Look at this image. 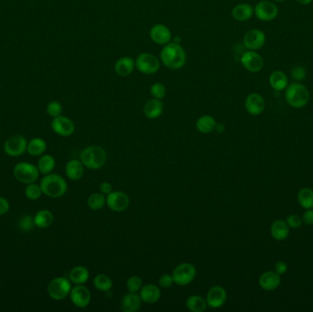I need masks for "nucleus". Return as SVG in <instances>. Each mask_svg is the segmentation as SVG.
Listing matches in <instances>:
<instances>
[{"mask_svg": "<svg viewBox=\"0 0 313 312\" xmlns=\"http://www.w3.org/2000/svg\"><path fill=\"white\" fill-rule=\"evenodd\" d=\"M186 52L181 43L172 40L170 43L163 46L161 52V60L168 69L173 70L182 69L186 63Z\"/></svg>", "mask_w": 313, "mask_h": 312, "instance_id": "obj_1", "label": "nucleus"}, {"mask_svg": "<svg viewBox=\"0 0 313 312\" xmlns=\"http://www.w3.org/2000/svg\"><path fill=\"white\" fill-rule=\"evenodd\" d=\"M40 186L43 194L51 198L62 197L67 191V182L62 177L50 173L43 177Z\"/></svg>", "mask_w": 313, "mask_h": 312, "instance_id": "obj_2", "label": "nucleus"}, {"mask_svg": "<svg viewBox=\"0 0 313 312\" xmlns=\"http://www.w3.org/2000/svg\"><path fill=\"white\" fill-rule=\"evenodd\" d=\"M80 161L86 168L96 171L105 166L107 161V153L102 146H88L82 151Z\"/></svg>", "mask_w": 313, "mask_h": 312, "instance_id": "obj_3", "label": "nucleus"}, {"mask_svg": "<svg viewBox=\"0 0 313 312\" xmlns=\"http://www.w3.org/2000/svg\"><path fill=\"white\" fill-rule=\"evenodd\" d=\"M288 105L294 108H302L309 100V93L307 87L299 83H293L287 86L285 93Z\"/></svg>", "mask_w": 313, "mask_h": 312, "instance_id": "obj_4", "label": "nucleus"}, {"mask_svg": "<svg viewBox=\"0 0 313 312\" xmlns=\"http://www.w3.org/2000/svg\"><path fill=\"white\" fill-rule=\"evenodd\" d=\"M71 290V282L69 278L60 277L52 279L49 285L47 291L49 296L54 300H62L70 295Z\"/></svg>", "mask_w": 313, "mask_h": 312, "instance_id": "obj_5", "label": "nucleus"}, {"mask_svg": "<svg viewBox=\"0 0 313 312\" xmlns=\"http://www.w3.org/2000/svg\"><path fill=\"white\" fill-rule=\"evenodd\" d=\"M13 174L18 181L28 185L38 180L40 171L38 167L31 163L20 162L14 167Z\"/></svg>", "mask_w": 313, "mask_h": 312, "instance_id": "obj_6", "label": "nucleus"}, {"mask_svg": "<svg viewBox=\"0 0 313 312\" xmlns=\"http://www.w3.org/2000/svg\"><path fill=\"white\" fill-rule=\"evenodd\" d=\"M136 68L139 72L146 75L156 73L161 68V61L156 56L148 52H142L135 60Z\"/></svg>", "mask_w": 313, "mask_h": 312, "instance_id": "obj_7", "label": "nucleus"}, {"mask_svg": "<svg viewBox=\"0 0 313 312\" xmlns=\"http://www.w3.org/2000/svg\"><path fill=\"white\" fill-rule=\"evenodd\" d=\"M172 277L175 284L179 286H187L196 277V269L191 263H182L175 267Z\"/></svg>", "mask_w": 313, "mask_h": 312, "instance_id": "obj_8", "label": "nucleus"}, {"mask_svg": "<svg viewBox=\"0 0 313 312\" xmlns=\"http://www.w3.org/2000/svg\"><path fill=\"white\" fill-rule=\"evenodd\" d=\"M28 142L24 136L16 135L7 139L4 144V151L8 156L19 157L27 151Z\"/></svg>", "mask_w": 313, "mask_h": 312, "instance_id": "obj_9", "label": "nucleus"}, {"mask_svg": "<svg viewBox=\"0 0 313 312\" xmlns=\"http://www.w3.org/2000/svg\"><path fill=\"white\" fill-rule=\"evenodd\" d=\"M254 13L258 20L262 21H271L275 20L278 15V9L273 2L264 0L258 2L254 8Z\"/></svg>", "mask_w": 313, "mask_h": 312, "instance_id": "obj_10", "label": "nucleus"}, {"mask_svg": "<svg viewBox=\"0 0 313 312\" xmlns=\"http://www.w3.org/2000/svg\"><path fill=\"white\" fill-rule=\"evenodd\" d=\"M129 197L123 191H112L106 197V204L113 211L121 212L126 211L129 206Z\"/></svg>", "mask_w": 313, "mask_h": 312, "instance_id": "obj_11", "label": "nucleus"}, {"mask_svg": "<svg viewBox=\"0 0 313 312\" xmlns=\"http://www.w3.org/2000/svg\"><path fill=\"white\" fill-rule=\"evenodd\" d=\"M266 42V35L262 30L253 29L248 30L244 36L243 43L249 50H260Z\"/></svg>", "mask_w": 313, "mask_h": 312, "instance_id": "obj_12", "label": "nucleus"}, {"mask_svg": "<svg viewBox=\"0 0 313 312\" xmlns=\"http://www.w3.org/2000/svg\"><path fill=\"white\" fill-rule=\"evenodd\" d=\"M241 63L246 70L251 72H258L262 70L264 60L256 50H247L241 56Z\"/></svg>", "mask_w": 313, "mask_h": 312, "instance_id": "obj_13", "label": "nucleus"}, {"mask_svg": "<svg viewBox=\"0 0 313 312\" xmlns=\"http://www.w3.org/2000/svg\"><path fill=\"white\" fill-rule=\"evenodd\" d=\"M70 297L72 304L79 308L87 307L91 302L90 290L84 285H76L75 287H71Z\"/></svg>", "mask_w": 313, "mask_h": 312, "instance_id": "obj_14", "label": "nucleus"}, {"mask_svg": "<svg viewBox=\"0 0 313 312\" xmlns=\"http://www.w3.org/2000/svg\"><path fill=\"white\" fill-rule=\"evenodd\" d=\"M51 126L52 130L59 136H70L75 131V126L73 122L66 116H59L54 117L53 120L51 121Z\"/></svg>", "mask_w": 313, "mask_h": 312, "instance_id": "obj_15", "label": "nucleus"}, {"mask_svg": "<svg viewBox=\"0 0 313 312\" xmlns=\"http://www.w3.org/2000/svg\"><path fill=\"white\" fill-rule=\"evenodd\" d=\"M150 39L158 45H166L172 40V33L167 26L163 24H156L153 26L149 31Z\"/></svg>", "mask_w": 313, "mask_h": 312, "instance_id": "obj_16", "label": "nucleus"}, {"mask_svg": "<svg viewBox=\"0 0 313 312\" xmlns=\"http://www.w3.org/2000/svg\"><path fill=\"white\" fill-rule=\"evenodd\" d=\"M227 298V294L225 289L220 286H215L210 288L206 296V302L208 307L212 308H219L224 305Z\"/></svg>", "mask_w": 313, "mask_h": 312, "instance_id": "obj_17", "label": "nucleus"}, {"mask_svg": "<svg viewBox=\"0 0 313 312\" xmlns=\"http://www.w3.org/2000/svg\"><path fill=\"white\" fill-rule=\"evenodd\" d=\"M245 107L248 114L252 116H259L265 110V100L259 94L253 93L246 98Z\"/></svg>", "mask_w": 313, "mask_h": 312, "instance_id": "obj_18", "label": "nucleus"}, {"mask_svg": "<svg viewBox=\"0 0 313 312\" xmlns=\"http://www.w3.org/2000/svg\"><path fill=\"white\" fill-rule=\"evenodd\" d=\"M281 283L280 275L277 272L267 271L259 277V286L266 291H272L279 287Z\"/></svg>", "mask_w": 313, "mask_h": 312, "instance_id": "obj_19", "label": "nucleus"}, {"mask_svg": "<svg viewBox=\"0 0 313 312\" xmlns=\"http://www.w3.org/2000/svg\"><path fill=\"white\" fill-rule=\"evenodd\" d=\"M136 68L135 60L132 57L125 56L116 60L115 63V70L116 74L121 77H127L130 75Z\"/></svg>", "mask_w": 313, "mask_h": 312, "instance_id": "obj_20", "label": "nucleus"}, {"mask_svg": "<svg viewBox=\"0 0 313 312\" xmlns=\"http://www.w3.org/2000/svg\"><path fill=\"white\" fill-rule=\"evenodd\" d=\"M141 298L137 293L129 292L122 298L120 307L122 311L136 312L141 307Z\"/></svg>", "mask_w": 313, "mask_h": 312, "instance_id": "obj_21", "label": "nucleus"}, {"mask_svg": "<svg viewBox=\"0 0 313 312\" xmlns=\"http://www.w3.org/2000/svg\"><path fill=\"white\" fill-rule=\"evenodd\" d=\"M139 296L142 301L148 304H153L159 301L162 296V292L156 285L147 284L141 287V289L139 290Z\"/></svg>", "mask_w": 313, "mask_h": 312, "instance_id": "obj_22", "label": "nucleus"}, {"mask_svg": "<svg viewBox=\"0 0 313 312\" xmlns=\"http://www.w3.org/2000/svg\"><path fill=\"white\" fill-rule=\"evenodd\" d=\"M66 176L71 181H78L85 173V165L81 161L71 160L65 166Z\"/></svg>", "mask_w": 313, "mask_h": 312, "instance_id": "obj_23", "label": "nucleus"}, {"mask_svg": "<svg viewBox=\"0 0 313 312\" xmlns=\"http://www.w3.org/2000/svg\"><path fill=\"white\" fill-rule=\"evenodd\" d=\"M163 103L162 100L152 98L147 101L144 106V114L148 119H156L162 116L163 112Z\"/></svg>", "mask_w": 313, "mask_h": 312, "instance_id": "obj_24", "label": "nucleus"}, {"mask_svg": "<svg viewBox=\"0 0 313 312\" xmlns=\"http://www.w3.org/2000/svg\"><path fill=\"white\" fill-rule=\"evenodd\" d=\"M270 232L274 239L278 241H283L287 239L289 235V227L287 221L283 220H276L270 228Z\"/></svg>", "mask_w": 313, "mask_h": 312, "instance_id": "obj_25", "label": "nucleus"}, {"mask_svg": "<svg viewBox=\"0 0 313 312\" xmlns=\"http://www.w3.org/2000/svg\"><path fill=\"white\" fill-rule=\"evenodd\" d=\"M254 15V8L249 4H238L232 10V17L238 21H247Z\"/></svg>", "mask_w": 313, "mask_h": 312, "instance_id": "obj_26", "label": "nucleus"}, {"mask_svg": "<svg viewBox=\"0 0 313 312\" xmlns=\"http://www.w3.org/2000/svg\"><path fill=\"white\" fill-rule=\"evenodd\" d=\"M89 271L86 267L77 266L69 274V279L75 285H84L89 279Z\"/></svg>", "mask_w": 313, "mask_h": 312, "instance_id": "obj_27", "label": "nucleus"}, {"mask_svg": "<svg viewBox=\"0 0 313 312\" xmlns=\"http://www.w3.org/2000/svg\"><path fill=\"white\" fill-rule=\"evenodd\" d=\"M288 77L281 70H275L270 74L269 84L274 90L282 91L288 86Z\"/></svg>", "mask_w": 313, "mask_h": 312, "instance_id": "obj_28", "label": "nucleus"}, {"mask_svg": "<svg viewBox=\"0 0 313 312\" xmlns=\"http://www.w3.org/2000/svg\"><path fill=\"white\" fill-rule=\"evenodd\" d=\"M216 125L217 123L213 116L205 115L198 118L197 122H196V128L202 134H209L215 129Z\"/></svg>", "mask_w": 313, "mask_h": 312, "instance_id": "obj_29", "label": "nucleus"}, {"mask_svg": "<svg viewBox=\"0 0 313 312\" xmlns=\"http://www.w3.org/2000/svg\"><path fill=\"white\" fill-rule=\"evenodd\" d=\"M53 214L49 210H41L38 211L34 216L35 226L41 229H46L51 226L53 222Z\"/></svg>", "mask_w": 313, "mask_h": 312, "instance_id": "obj_30", "label": "nucleus"}, {"mask_svg": "<svg viewBox=\"0 0 313 312\" xmlns=\"http://www.w3.org/2000/svg\"><path fill=\"white\" fill-rule=\"evenodd\" d=\"M47 144L45 140H43L41 137H35L28 143L27 152L31 156H41L45 152Z\"/></svg>", "mask_w": 313, "mask_h": 312, "instance_id": "obj_31", "label": "nucleus"}, {"mask_svg": "<svg viewBox=\"0 0 313 312\" xmlns=\"http://www.w3.org/2000/svg\"><path fill=\"white\" fill-rule=\"evenodd\" d=\"M186 306L190 311L203 312L207 307V302L201 296L192 295L188 297Z\"/></svg>", "mask_w": 313, "mask_h": 312, "instance_id": "obj_32", "label": "nucleus"}, {"mask_svg": "<svg viewBox=\"0 0 313 312\" xmlns=\"http://www.w3.org/2000/svg\"><path fill=\"white\" fill-rule=\"evenodd\" d=\"M55 159L51 155H43L38 162V169L41 174L47 175L52 172L55 168Z\"/></svg>", "mask_w": 313, "mask_h": 312, "instance_id": "obj_33", "label": "nucleus"}, {"mask_svg": "<svg viewBox=\"0 0 313 312\" xmlns=\"http://www.w3.org/2000/svg\"><path fill=\"white\" fill-rule=\"evenodd\" d=\"M298 201L300 206L308 210L313 208V190L310 188H302L298 193Z\"/></svg>", "mask_w": 313, "mask_h": 312, "instance_id": "obj_34", "label": "nucleus"}, {"mask_svg": "<svg viewBox=\"0 0 313 312\" xmlns=\"http://www.w3.org/2000/svg\"><path fill=\"white\" fill-rule=\"evenodd\" d=\"M94 286L97 290L102 292L109 291L113 287V281L110 277L105 274H98L94 278Z\"/></svg>", "mask_w": 313, "mask_h": 312, "instance_id": "obj_35", "label": "nucleus"}, {"mask_svg": "<svg viewBox=\"0 0 313 312\" xmlns=\"http://www.w3.org/2000/svg\"><path fill=\"white\" fill-rule=\"evenodd\" d=\"M106 199L105 195L101 193V192H96V193H93L91 194L88 200H87V204L88 207L94 210V211H98V210H101L103 207L105 206L106 204Z\"/></svg>", "mask_w": 313, "mask_h": 312, "instance_id": "obj_36", "label": "nucleus"}, {"mask_svg": "<svg viewBox=\"0 0 313 312\" xmlns=\"http://www.w3.org/2000/svg\"><path fill=\"white\" fill-rule=\"evenodd\" d=\"M42 191L40 185H37L34 182L28 184V186L26 187L25 195L29 200L31 201H36L38 199L41 198L42 195Z\"/></svg>", "mask_w": 313, "mask_h": 312, "instance_id": "obj_37", "label": "nucleus"}, {"mask_svg": "<svg viewBox=\"0 0 313 312\" xmlns=\"http://www.w3.org/2000/svg\"><path fill=\"white\" fill-rule=\"evenodd\" d=\"M149 93L151 95L152 98L162 100L166 96V87L162 83H155L150 87Z\"/></svg>", "mask_w": 313, "mask_h": 312, "instance_id": "obj_38", "label": "nucleus"}, {"mask_svg": "<svg viewBox=\"0 0 313 312\" xmlns=\"http://www.w3.org/2000/svg\"><path fill=\"white\" fill-rule=\"evenodd\" d=\"M142 287H143V281H142L141 277L138 276H132L126 281V287L129 292L137 293L141 289Z\"/></svg>", "mask_w": 313, "mask_h": 312, "instance_id": "obj_39", "label": "nucleus"}, {"mask_svg": "<svg viewBox=\"0 0 313 312\" xmlns=\"http://www.w3.org/2000/svg\"><path fill=\"white\" fill-rule=\"evenodd\" d=\"M61 112H62V106H61V103L57 101H52L47 106L48 115L53 118L61 116Z\"/></svg>", "mask_w": 313, "mask_h": 312, "instance_id": "obj_40", "label": "nucleus"}, {"mask_svg": "<svg viewBox=\"0 0 313 312\" xmlns=\"http://www.w3.org/2000/svg\"><path fill=\"white\" fill-rule=\"evenodd\" d=\"M20 229H21L22 231H31L32 230V228L35 226V221H34V217L31 216V215H26V216L22 217L20 221Z\"/></svg>", "mask_w": 313, "mask_h": 312, "instance_id": "obj_41", "label": "nucleus"}, {"mask_svg": "<svg viewBox=\"0 0 313 312\" xmlns=\"http://www.w3.org/2000/svg\"><path fill=\"white\" fill-rule=\"evenodd\" d=\"M287 223H288L289 228L292 229H298L302 225V218L298 215V214H290L287 218Z\"/></svg>", "mask_w": 313, "mask_h": 312, "instance_id": "obj_42", "label": "nucleus"}, {"mask_svg": "<svg viewBox=\"0 0 313 312\" xmlns=\"http://www.w3.org/2000/svg\"><path fill=\"white\" fill-rule=\"evenodd\" d=\"M173 284H174V279H173L172 275H170V274H163L159 279V285L163 288L172 287Z\"/></svg>", "mask_w": 313, "mask_h": 312, "instance_id": "obj_43", "label": "nucleus"}, {"mask_svg": "<svg viewBox=\"0 0 313 312\" xmlns=\"http://www.w3.org/2000/svg\"><path fill=\"white\" fill-rule=\"evenodd\" d=\"M291 76L295 81H302L306 77V70L302 66H295L291 70Z\"/></svg>", "mask_w": 313, "mask_h": 312, "instance_id": "obj_44", "label": "nucleus"}, {"mask_svg": "<svg viewBox=\"0 0 313 312\" xmlns=\"http://www.w3.org/2000/svg\"><path fill=\"white\" fill-rule=\"evenodd\" d=\"M274 269V271L277 272L278 275H283L288 271V265L285 262L279 261L275 264Z\"/></svg>", "mask_w": 313, "mask_h": 312, "instance_id": "obj_45", "label": "nucleus"}, {"mask_svg": "<svg viewBox=\"0 0 313 312\" xmlns=\"http://www.w3.org/2000/svg\"><path fill=\"white\" fill-rule=\"evenodd\" d=\"M302 221L307 225H313V210L308 209L304 212L302 216Z\"/></svg>", "mask_w": 313, "mask_h": 312, "instance_id": "obj_46", "label": "nucleus"}, {"mask_svg": "<svg viewBox=\"0 0 313 312\" xmlns=\"http://www.w3.org/2000/svg\"><path fill=\"white\" fill-rule=\"evenodd\" d=\"M10 202L7 199L0 197V215H4L10 210Z\"/></svg>", "mask_w": 313, "mask_h": 312, "instance_id": "obj_47", "label": "nucleus"}, {"mask_svg": "<svg viewBox=\"0 0 313 312\" xmlns=\"http://www.w3.org/2000/svg\"><path fill=\"white\" fill-rule=\"evenodd\" d=\"M100 191L104 195L107 196L109 193H111L113 191V186H112L111 183H109L107 181L102 182L101 185H100Z\"/></svg>", "mask_w": 313, "mask_h": 312, "instance_id": "obj_48", "label": "nucleus"}, {"mask_svg": "<svg viewBox=\"0 0 313 312\" xmlns=\"http://www.w3.org/2000/svg\"><path fill=\"white\" fill-rule=\"evenodd\" d=\"M297 1L301 5H308L312 2L313 0H297Z\"/></svg>", "mask_w": 313, "mask_h": 312, "instance_id": "obj_49", "label": "nucleus"}, {"mask_svg": "<svg viewBox=\"0 0 313 312\" xmlns=\"http://www.w3.org/2000/svg\"><path fill=\"white\" fill-rule=\"evenodd\" d=\"M274 1H276V2H283L284 0H274Z\"/></svg>", "mask_w": 313, "mask_h": 312, "instance_id": "obj_50", "label": "nucleus"}]
</instances>
